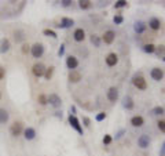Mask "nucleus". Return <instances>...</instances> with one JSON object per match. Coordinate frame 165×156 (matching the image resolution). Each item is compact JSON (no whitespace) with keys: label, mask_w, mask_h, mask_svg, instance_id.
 I'll list each match as a JSON object with an SVG mask.
<instances>
[{"label":"nucleus","mask_w":165,"mask_h":156,"mask_svg":"<svg viewBox=\"0 0 165 156\" xmlns=\"http://www.w3.org/2000/svg\"><path fill=\"white\" fill-rule=\"evenodd\" d=\"M132 83H133V86H135L138 90H142V91H144V90L147 89V82H146V79L142 76V73H136L135 76H133Z\"/></svg>","instance_id":"obj_1"},{"label":"nucleus","mask_w":165,"mask_h":156,"mask_svg":"<svg viewBox=\"0 0 165 156\" xmlns=\"http://www.w3.org/2000/svg\"><path fill=\"white\" fill-rule=\"evenodd\" d=\"M68 120H69V124H70L72 129H74L78 134H80V136H82V134H84V131H82V126L80 124V120L77 119V116H74V115H69Z\"/></svg>","instance_id":"obj_2"},{"label":"nucleus","mask_w":165,"mask_h":156,"mask_svg":"<svg viewBox=\"0 0 165 156\" xmlns=\"http://www.w3.org/2000/svg\"><path fill=\"white\" fill-rule=\"evenodd\" d=\"M23 123L22 122H14L10 127V133H11L12 137H19L21 134L23 133Z\"/></svg>","instance_id":"obj_3"},{"label":"nucleus","mask_w":165,"mask_h":156,"mask_svg":"<svg viewBox=\"0 0 165 156\" xmlns=\"http://www.w3.org/2000/svg\"><path fill=\"white\" fill-rule=\"evenodd\" d=\"M30 54L33 58H40L44 54V46L43 43H34L32 48H30Z\"/></svg>","instance_id":"obj_4"},{"label":"nucleus","mask_w":165,"mask_h":156,"mask_svg":"<svg viewBox=\"0 0 165 156\" xmlns=\"http://www.w3.org/2000/svg\"><path fill=\"white\" fill-rule=\"evenodd\" d=\"M46 69L47 68L44 67L43 62H36L32 67V72L36 78H41V76H44V73H46Z\"/></svg>","instance_id":"obj_5"},{"label":"nucleus","mask_w":165,"mask_h":156,"mask_svg":"<svg viewBox=\"0 0 165 156\" xmlns=\"http://www.w3.org/2000/svg\"><path fill=\"white\" fill-rule=\"evenodd\" d=\"M48 104L58 109V108H61V105H62V100H61V97L57 94H50L48 95Z\"/></svg>","instance_id":"obj_6"},{"label":"nucleus","mask_w":165,"mask_h":156,"mask_svg":"<svg viewBox=\"0 0 165 156\" xmlns=\"http://www.w3.org/2000/svg\"><path fill=\"white\" fill-rule=\"evenodd\" d=\"M116 39V32L114 30H106L105 33H103V36H102V41L105 44H112L113 41H114Z\"/></svg>","instance_id":"obj_7"},{"label":"nucleus","mask_w":165,"mask_h":156,"mask_svg":"<svg viewBox=\"0 0 165 156\" xmlns=\"http://www.w3.org/2000/svg\"><path fill=\"white\" fill-rule=\"evenodd\" d=\"M150 76L153 80L160 82V80H162V78H164V71L161 68H153L150 71Z\"/></svg>","instance_id":"obj_8"},{"label":"nucleus","mask_w":165,"mask_h":156,"mask_svg":"<svg viewBox=\"0 0 165 156\" xmlns=\"http://www.w3.org/2000/svg\"><path fill=\"white\" fill-rule=\"evenodd\" d=\"M151 143L150 137L147 136V134H142L139 138H138V145H139L142 149H146V148H149V145Z\"/></svg>","instance_id":"obj_9"},{"label":"nucleus","mask_w":165,"mask_h":156,"mask_svg":"<svg viewBox=\"0 0 165 156\" xmlns=\"http://www.w3.org/2000/svg\"><path fill=\"white\" fill-rule=\"evenodd\" d=\"M106 64H108V67H116L117 64H118V55L116 53H110L108 54V57L105 58Z\"/></svg>","instance_id":"obj_10"},{"label":"nucleus","mask_w":165,"mask_h":156,"mask_svg":"<svg viewBox=\"0 0 165 156\" xmlns=\"http://www.w3.org/2000/svg\"><path fill=\"white\" fill-rule=\"evenodd\" d=\"M66 67H68V69H70V71H74V69L78 67V60L74 55H69L66 58Z\"/></svg>","instance_id":"obj_11"},{"label":"nucleus","mask_w":165,"mask_h":156,"mask_svg":"<svg viewBox=\"0 0 165 156\" xmlns=\"http://www.w3.org/2000/svg\"><path fill=\"white\" fill-rule=\"evenodd\" d=\"M68 80L70 82V83H78L81 80V73L78 71H70L69 72V75H68Z\"/></svg>","instance_id":"obj_12"},{"label":"nucleus","mask_w":165,"mask_h":156,"mask_svg":"<svg viewBox=\"0 0 165 156\" xmlns=\"http://www.w3.org/2000/svg\"><path fill=\"white\" fill-rule=\"evenodd\" d=\"M10 48H11V43H10V40L7 39V37H3V39L0 40V53L6 54L7 51H10Z\"/></svg>","instance_id":"obj_13"},{"label":"nucleus","mask_w":165,"mask_h":156,"mask_svg":"<svg viewBox=\"0 0 165 156\" xmlns=\"http://www.w3.org/2000/svg\"><path fill=\"white\" fill-rule=\"evenodd\" d=\"M108 100L110 102H116L117 100H118V90H117L116 87H110L108 90Z\"/></svg>","instance_id":"obj_14"},{"label":"nucleus","mask_w":165,"mask_h":156,"mask_svg":"<svg viewBox=\"0 0 165 156\" xmlns=\"http://www.w3.org/2000/svg\"><path fill=\"white\" fill-rule=\"evenodd\" d=\"M122 106L125 108L127 110H131V109H133V106H135V104H133V100H132V97H129V95H125L122 98Z\"/></svg>","instance_id":"obj_15"},{"label":"nucleus","mask_w":165,"mask_h":156,"mask_svg":"<svg viewBox=\"0 0 165 156\" xmlns=\"http://www.w3.org/2000/svg\"><path fill=\"white\" fill-rule=\"evenodd\" d=\"M23 137H25V140H28V141L34 140V137H36V130H34L33 127H26V129L23 130Z\"/></svg>","instance_id":"obj_16"},{"label":"nucleus","mask_w":165,"mask_h":156,"mask_svg":"<svg viewBox=\"0 0 165 156\" xmlns=\"http://www.w3.org/2000/svg\"><path fill=\"white\" fill-rule=\"evenodd\" d=\"M74 25V21L72 18H68V17H63V18L61 19V24L58 26L62 28V29H68V28H72Z\"/></svg>","instance_id":"obj_17"},{"label":"nucleus","mask_w":165,"mask_h":156,"mask_svg":"<svg viewBox=\"0 0 165 156\" xmlns=\"http://www.w3.org/2000/svg\"><path fill=\"white\" fill-rule=\"evenodd\" d=\"M73 39H74L76 41H78V43L85 39V32H84V29H82V28H77V29L74 30Z\"/></svg>","instance_id":"obj_18"},{"label":"nucleus","mask_w":165,"mask_h":156,"mask_svg":"<svg viewBox=\"0 0 165 156\" xmlns=\"http://www.w3.org/2000/svg\"><path fill=\"white\" fill-rule=\"evenodd\" d=\"M133 30H135L138 35L143 33L144 30H146V24H144L143 21H136V22L133 24Z\"/></svg>","instance_id":"obj_19"},{"label":"nucleus","mask_w":165,"mask_h":156,"mask_svg":"<svg viewBox=\"0 0 165 156\" xmlns=\"http://www.w3.org/2000/svg\"><path fill=\"white\" fill-rule=\"evenodd\" d=\"M131 124H132L133 127H142L143 124H144V119H143V116H140V115L133 116L132 119H131Z\"/></svg>","instance_id":"obj_20"},{"label":"nucleus","mask_w":165,"mask_h":156,"mask_svg":"<svg viewBox=\"0 0 165 156\" xmlns=\"http://www.w3.org/2000/svg\"><path fill=\"white\" fill-rule=\"evenodd\" d=\"M149 28L151 30H158L161 28V22H160V19L156 18V17H153V18H150L149 19Z\"/></svg>","instance_id":"obj_21"},{"label":"nucleus","mask_w":165,"mask_h":156,"mask_svg":"<svg viewBox=\"0 0 165 156\" xmlns=\"http://www.w3.org/2000/svg\"><path fill=\"white\" fill-rule=\"evenodd\" d=\"M8 119H10L8 110L2 108V109H0V124H6L7 122H8Z\"/></svg>","instance_id":"obj_22"},{"label":"nucleus","mask_w":165,"mask_h":156,"mask_svg":"<svg viewBox=\"0 0 165 156\" xmlns=\"http://www.w3.org/2000/svg\"><path fill=\"white\" fill-rule=\"evenodd\" d=\"M14 39H15L17 43L23 41L25 40V32H23V30H15V32H14Z\"/></svg>","instance_id":"obj_23"},{"label":"nucleus","mask_w":165,"mask_h":156,"mask_svg":"<svg viewBox=\"0 0 165 156\" xmlns=\"http://www.w3.org/2000/svg\"><path fill=\"white\" fill-rule=\"evenodd\" d=\"M156 47L157 46H154L153 43H147L143 46V51L146 54H153V53H156Z\"/></svg>","instance_id":"obj_24"},{"label":"nucleus","mask_w":165,"mask_h":156,"mask_svg":"<svg viewBox=\"0 0 165 156\" xmlns=\"http://www.w3.org/2000/svg\"><path fill=\"white\" fill-rule=\"evenodd\" d=\"M156 55L158 58H164L165 57V46L160 44V46L156 47Z\"/></svg>","instance_id":"obj_25"},{"label":"nucleus","mask_w":165,"mask_h":156,"mask_svg":"<svg viewBox=\"0 0 165 156\" xmlns=\"http://www.w3.org/2000/svg\"><path fill=\"white\" fill-rule=\"evenodd\" d=\"M91 6H92V3L89 2V0H80V2H78V7H80L81 10H88Z\"/></svg>","instance_id":"obj_26"},{"label":"nucleus","mask_w":165,"mask_h":156,"mask_svg":"<svg viewBox=\"0 0 165 156\" xmlns=\"http://www.w3.org/2000/svg\"><path fill=\"white\" fill-rule=\"evenodd\" d=\"M54 71H55L54 67L47 68V69H46V73H44V79H46V80H51V78L54 76Z\"/></svg>","instance_id":"obj_27"},{"label":"nucleus","mask_w":165,"mask_h":156,"mask_svg":"<svg viewBox=\"0 0 165 156\" xmlns=\"http://www.w3.org/2000/svg\"><path fill=\"white\" fill-rule=\"evenodd\" d=\"M164 113H165V109L162 106H156V108H153V110H151V115H154V116H161Z\"/></svg>","instance_id":"obj_28"},{"label":"nucleus","mask_w":165,"mask_h":156,"mask_svg":"<svg viewBox=\"0 0 165 156\" xmlns=\"http://www.w3.org/2000/svg\"><path fill=\"white\" fill-rule=\"evenodd\" d=\"M43 35H44V36H48V37H52V39H57V37H58L57 32L52 30V29H44L43 30Z\"/></svg>","instance_id":"obj_29"},{"label":"nucleus","mask_w":165,"mask_h":156,"mask_svg":"<svg viewBox=\"0 0 165 156\" xmlns=\"http://www.w3.org/2000/svg\"><path fill=\"white\" fill-rule=\"evenodd\" d=\"M37 102H39L40 105H47V104H48V95L40 94L39 97H37Z\"/></svg>","instance_id":"obj_30"},{"label":"nucleus","mask_w":165,"mask_h":156,"mask_svg":"<svg viewBox=\"0 0 165 156\" xmlns=\"http://www.w3.org/2000/svg\"><path fill=\"white\" fill-rule=\"evenodd\" d=\"M113 22H114L116 25H121V24L124 22V17L121 15V14H116V15L113 17Z\"/></svg>","instance_id":"obj_31"},{"label":"nucleus","mask_w":165,"mask_h":156,"mask_svg":"<svg viewBox=\"0 0 165 156\" xmlns=\"http://www.w3.org/2000/svg\"><path fill=\"white\" fill-rule=\"evenodd\" d=\"M91 43L94 44L95 47L101 46V39H99V36H96V35H91Z\"/></svg>","instance_id":"obj_32"},{"label":"nucleus","mask_w":165,"mask_h":156,"mask_svg":"<svg viewBox=\"0 0 165 156\" xmlns=\"http://www.w3.org/2000/svg\"><path fill=\"white\" fill-rule=\"evenodd\" d=\"M128 6V3L125 0H118V2L114 3V8H124V7Z\"/></svg>","instance_id":"obj_33"},{"label":"nucleus","mask_w":165,"mask_h":156,"mask_svg":"<svg viewBox=\"0 0 165 156\" xmlns=\"http://www.w3.org/2000/svg\"><path fill=\"white\" fill-rule=\"evenodd\" d=\"M30 48H32V46H29L28 43H23L22 44V47H21V51H22V54H28V53H30Z\"/></svg>","instance_id":"obj_34"},{"label":"nucleus","mask_w":165,"mask_h":156,"mask_svg":"<svg viewBox=\"0 0 165 156\" xmlns=\"http://www.w3.org/2000/svg\"><path fill=\"white\" fill-rule=\"evenodd\" d=\"M103 144L105 145H109V144H112V141H113V138H112V136L110 134H105V137H103Z\"/></svg>","instance_id":"obj_35"},{"label":"nucleus","mask_w":165,"mask_h":156,"mask_svg":"<svg viewBox=\"0 0 165 156\" xmlns=\"http://www.w3.org/2000/svg\"><path fill=\"white\" fill-rule=\"evenodd\" d=\"M157 127H158V130H160V131H162V133L165 134V120H158Z\"/></svg>","instance_id":"obj_36"},{"label":"nucleus","mask_w":165,"mask_h":156,"mask_svg":"<svg viewBox=\"0 0 165 156\" xmlns=\"http://www.w3.org/2000/svg\"><path fill=\"white\" fill-rule=\"evenodd\" d=\"M105 119H106V113L105 112H99L98 115H96V117H95L96 122H102V120H105Z\"/></svg>","instance_id":"obj_37"},{"label":"nucleus","mask_w":165,"mask_h":156,"mask_svg":"<svg viewBox=\"0 0 165 156\" xmlns=\"http://www.w3.org/2000/svg\"><path fill=\"white\" fill-rule=\"evenodd\" d=\"M82 123H84V126L87 127V129H89V127H91V120H89V117H87V116L82 117Z\"/></svg>","instance_id":"obj_38"},{"label":"nucleus","mask_w":165,"mask_h":156,"mask_svg":"<svg viewBox=\"0 0 165 156\" xmlns=\"http://www.w3.org/2000/svg\"><path fill=\"white\" fill-rule=\"evenodd\" d=\"M63 54H65V44L62 43L61 47H59V50H58V57H62Z\"/></svg>","instance_id":"obj_39"},{"label":"nucleus","mask_w":165,"mask_h":156,"mask_svg":"<svg viewBox=\"0 0 165 156\" xmlns=\"http://www.w3.org/2000/svg\"><path fill=\"white\" fill-rule=\"evenodd\" d=\"M124 133H125V130H124V129H121V130H120L118 133L116 134V140H120V138L122 137V134H124Z\"/></svg>","instance_id":"obj_40"},{"label":"nucleus","mask_w":165,"mask_h":156,"mask_svg":"<svg viewBox=\"0 0 165 156\" xmlns=\"http://www.w3.org/2000/svg\"><path fill=\"white\" fill-rule=\"evenodd\" d=\"M4 75H6V71H4V68L0 65V80H3V78H4Z\"/></svg>","instance_id":"obj_41"},{"label":"nucleus","mask_w":165,"mask_h":156,"mask_svg":"<svg viewBox=\"0 0 165 156\" xmlns=\"http://www.w3.org/2000/svg\"><path fill=\"white\" fill-rule=\"evenodd\" d=\"M61 4L63 6V7H69V6L72 4V2H70V0H63V2H61Z\"/></svg>","instance_id":"obj_42"},{"label":"nucleus","mask_w":165,"mask_h":156,"mask_svg":"<svg viewBox=\"0 0 165 156\" xmlns=\"http://www.w3.org/2000/svg\"><path fill=\"white\" fill-rule=\"evenodd\" d=\"M160 156H165V143L162 144V148H161V151H160Z\"/></svg>","instance_id":"obj_43"},{"label":"nucleus","mask_w":165,"mask_h":156,"mask_svg":"<svg viewBox=\"0 0 165 156\" xmlns=\"http://www.w3.org/2000/svg\"><path fill=\"white\" fill-rule=\"evenodd\" d=\"M70 112H72L70 115H74V116H76V106H74V105L70 106Z\"/></svg>","instance_id":"obj_44"},{"label":"nucleus","mask_w":165,"mask_h":156,"mask_svg":"<svg viewBox=\"0 0 165 156\" xmlns=\"http://www.w3.org/2000/svg\"><path fill=\"white\" fill-rule=\"evenodd\" d=\"M161 60H162V61H164V62H165V57H164V58H161Z\"/></svg>","instance_id":"obj_45"},{"label":"nucleus","mask_w":165,"mask_h":156,"mask_svg":"<svg viewBox=\"0 0 165 156\" xmlns=\"http://www.w3.org/2000/svg\"><path fill=\"white\" fill-rule=\"evenodd\" d=\"M0 98H2V93H0Z\"/></svg>","instance_id":"obj_46"}]
</instances>
